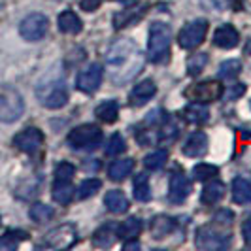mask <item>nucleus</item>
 <instances>
[{
  "instance_id": "1",
  "label": "nucleus",
  "mask_w": 251,
  "mask_h": 251,
  "mask_svg": "<svg viewBox=\"0 0 251 251\" xmlns=\"http://www.w3.org/2000/svg\"><path fill=\"white\" fill-rule=\"evenodd\" d=\"M144 53L136 42L121 38L115 40L106 53V68L108 75L115 85H125L134 79L144 68Z\"/></svg>"
},
{
  "instance_id": "2",
  "label": "nucleus",
  "mask_w": 251,
  "mask_h": 251,
  "mask_svg": "<svg viewBox=\"0 0 251 251\" xmlns=\"http://www.w3.org/2000/svg\"><path fill=\"white\" fill-rule=\"evenodd\" d=\"M36 97L42 106L50 108V110H59L68 102V89L64 81L63 74L57 70H53L46 75L42 81H38Z\"/></svg>"
},
{
  "instance_id": "3",
  "label": "nucleus",
  "mask_w": 251,
  "mask_h": 251,
  "mask_svg": "<svg viewBox=\"0 0 251 251\" xmlns=\"http://www.w3.org/2000/svg\"><path fill=\"white\" fill-rule=\"evenodd\" d=\"M172 44V32L166 23H151L148 40V59L151 63L161 64L168 61Z\"/></svg>"
},
{
  "instance_id": "4",
  "label": "nucleus",
  "mask_w": 251,
  "mask_h": 251,
  "mask_svg": "<svg viewBox=\"0 0 251 251\" xmlns=\"http://www.w3.org/2000/svg\"><path fill=\"white\" fill-rule=\"evenodd\" d=\"M25 112L21 93L12 85H0V123H13Z\"/></svg>"
},
{
  "instance_id": "5",
  "label": "nucleus",
  "mask_w": 251,
  "mask_h": 251,
  "mask_svg": "<svg viewBox=\"0 0 251 251\" xmlns=\"http://www.w3.org/2000/svg\"><path fill=\"white\" fill-rule=\"evenodd\" d=\"M68 146L75 151H93L100 146L102 142V130L97 125H79L70 130L68 134Z\"/></svg>"
},
{
  "instance_id": "6",
  "label": "nucleus",
  "mask_w": 251,
  "mask_h": 251,
  "mask_svg": "<svg viewBox=\"0 0 251 251\" xmlns=\"http://www.w3.org/2000/svg\"><path fill=\"white\" fill-rule=\"evenodd\" d=\"M208 21L206 19H195L183 26L177 34V44L183 50H197L199 46H202V42L206 40L208 34Z\"/></svg>"
},
{
  "instance_id": "7",
  "label": "nucleus",
  "mask_w": 251,
  "mask_h": 251,
  "mask_svg": "<svg viewBox=\"0 0 251 251\" xmlns=\"http://www.w3.org/2000/svg\"><path fill=\"white\" fill-rule=\"evenodd\" d=\"M75 240H77L75 226L66 223V225H59L57 228H51L50 232L44 236L42 248H48V250H68V248L74 246Z\"/></svg>"
},
{
  "instance_id": "8",
  "label": "nucleus",
  "mask_w": 251,
  "mask_h": 251,
  "mask_svg": "<svg viewBox=\"0 0 251 251\" xmlns=\"http://www.w3.org/2000/svg\"><path fill=\"white\" fill-rule=\"evenodd\" d=\"M48 26H50V21L44 13H28L19 25V34L25 38L26 42H40L48 34Z\"/></svg>"
},
{
  "instance_id": "9",
  "label": "nucleus",
  "mask_w": 251,
  "mask_h": 251,
  "mask_svg": "<svg viewBox=\"0 0 251 251\" xmlns=\"http://www.w3.org/2000/svg\"><path fill=\"white\" fill-rule=\"evenodd\" d=\"M185 97L193 102H215L223 97V85L215 79H208V81H201L195 83L193 87L185 89Z\"/></svg>"
},
{
  "instance_id": "10",
  "label": "nucleus",
  "mask_w": 251,
  "mask_h": 251,
  "mask_svg": "<svg viewBox=\"0 0 251 251\" xmlns=\"http://www.w3.org/2000/svg\"><path fill=\"white\" fill-rule=\"evenodd\" d=\"M197 246L201 250H225L228 246V236L225 228L215 225H204L197 230Z\"/></svg>"
},
{
  "instance_id": "11",
  "label": "nucleus",
  "mask_w": 251,
  "mask_h": 251,
  "mask_svg": "<svg viewBox=\"0 0 251 251\" xmlns=\"http://www.w3.org/2000/svg\"><path fill=\"white\" fill-rule=\"evenodd\" d=\"M102 74H104V68L100 66V63H91L87 68H83L77 74L75 85L81 93H95L97 89L100 87Z\"/></svg>"
},
{
  "instance_id": "12",
  "label": "nucleus",
  "mask_w": 251,
  "mask_h": 251,
  "mask_svg": "<svg viewBox=\"0 0 251 251\" xmlns=\"http://www.w3.org/2000/svg\"><path fill=\"white\" fill-rule=\"evenodd\" d=\"M42 144H44V134H42L40 128H34V126H28L25 130H21L13 138V146L19 151L26 153V155L36 153L42 148Z\"/></svg>"
},
{
  "instance_id": "13",
  "label": "nucleus",
  "mask_w": 251,
  "mask_h": 251,
  "mask_svg": "<svg viewBox=\"0 0 251 251\" xmlns=\"http://www.w3.org/2000/svg\"><path fill=\"white\" fill-rule=\"evenodd\" d=\"M189 195H191V181L189 177L179 170L174 172L170 177V189H168V201L172 204H181L185 202Z\"/></svg>"
},
{
  "instance_id": "14",
  "label": "nucleus",
  "mask_w": 251,
  "mask_h": 251,
  "mask_svg": "<svg viewBox=\"0 0 251 251\" xmlns=\"http://www.w3.org/2000/svg\"><path fill=\"white\" fill-rule=\"evenodd\" d=\"M155 93H157L155 81L153 79H144V81H140L132 87L130 95H128V102H130V106L138 108V106H144L146 102H150L155 97Z\"/></svg>"
},
{
  "instance_id": "15",
  "label": "nucleus",
  "mask_w": 251,
  "mask_h": 251,
  "mask_svg": "<svg viewBox=\"0 0 251 251\" xmlns=\"http://www.w3.org/2000/svg\"><path fill=\"white\" fill-rule=\"evenodd\" d=\"M240 42L238 30L232 25H221L214 34V44L221 50H232Z\"/></svg>"
},
{
  "instance_id": "16",
  "label": "nucleus",
  "mask_w": 251,
  "mask_h": 251,
  "mask_svg": "<svg viewBox=\"0 0 251 251\" xmlns=\"http://www.w3.org/2000/svg\"><path fill=\"white\" fill-rule=\"evenodd\" d=\"M181 117L187 121V123H193V125H202L210 119V110L204 102H191L187 104L183 110H181Z\"/></svg>"
},
{
  "instance_id": "17",
  "label": "nucleus",
  "mask_w": 251,
  "mask_h": 251,
  "mask_svg": "<svg viewBox=\"0 0 251 251\" xmlns=\"http://www.w3.org/2000/svg\"><path fill=\"white\" fill-rule=\"evenodd\" d=\"M104 206H106V210H108L110 214H115V215L125 214L126 210H128V199L125 197L123 191L112 189V191H108L106 197H104Z\"/></svg>"
},
{
  "instance_id": "18",
  "label": "nucleus",
  "mask_w": 251,
  "mask_h": 251,
  "mask_svg": "<svg viewBox=\"0 0 251 251\" xmlns=\"http://www.w3.org/2000/svg\"><path fill=\"white\" fill-rule=\"evenodd\" d=\"M208 151V136L197 130L193 132L187 140H185V146H183V153L187 157H202L204 153Z\"/></svg>"
},
{
  "instance_id": "19",
  "label": "nucleus",
  "mask_w": 251,
  "mask_h": 251,
  "mask_svg": "<svg viewBox=\"0 0 251 251\" xmlns=\"http://www.w3.org/2000/svg\"><path fill=\"white\" fill-rule=\"evenodd\" d=\"M115 238H117V225H115V223H106V225H102L100 228L95 230V234H93V244H95L97 248L108 250V248L113 246Z\"/></svg>"
},
{
  "instance_id": "20",
  "label": "nucleus",
  "mask_w": 251,
  "mask_h": 251,
  "mask_svg": "<svg viewBox=\"0 0 251 251\" xmlns=\"http://www.w3.org/2000/svg\"><path fill=\"white\" fill-rule=\"evenodd\" d=\"M174 228H176V221L172 217H168V215H155L151 219L150 230H151V236L155 240H161L164 236H168Z\"/></svg>"
},
{
  "instance_id": "21",
  "label": "nucleus",
  "mask_w": 251,
  "mask_h": 251,
  "mask_svg": "<svg viewBox=\"0 0 251 251\" xmlns=\"http://www.w3.org/2000/svg\"><path fill=\"white\" fill-rule=\"evenodd\" d=\"M142 228H144V225L138 217H128L121 225H117V238L126 240V242L136 240L142 232Z\"/></svg>"
},
{
  "instance_id": "22",
  "label": "nucleus",
  "mask_w": 251,
  "mask_h": 251,
  "mask_svg": "<svg viewBox=\"0 0 251 251\" xmlns=\"http://www.w3.org/2000/svg\"><path fill=\"white\" fill-rule=\"evenodd\" d=\"M132 168H134V161L132 159H117V161H113L110 164L108 177L112 181H123V179H126V176H130Z\"/></svg>"
},
{
  "instance_id": "23",
  "label": "nucleus",
  "mask_w": 251,
  "mask_h": 251,
  "mask_svg": "<svg viewBox=\"0 0 251 251\" xmlns=\"http://www.w3.org/2000/svg\"><path fill=\"white\" fill-rule=\"evenodd\" d=\"M95 115L100 119L102 123H115L119 117V104L117 100H104L95 108Z\"/></svg>"
},
{
  "instance_id": "24",
  "label": "nucleus",
  "mask_w": 251,
  "mask_h": 251,
  "mask_svg": "<svg viewBox=\"0 0 251 251\" xmlns=\"http://www.w3.org/2000/svg\"><path fill=\"white\" fill-rule=\"evenodd\" d=\"M57 25H59L61 32H64V34H77V32H81V19L77 17V13L70 12V10L59 15Z\"/></svg>"
},
{
  "instance_id": "25",
  "label": "nucleus",
  "mask_w": 251,
  "mask_h": 251,
  "mask_svg": "<svg viewBox=\"0 0 251 251\" xmlns=\"http://www.w3.org/2000/svg\"><path fill=\"white\" fill-rule=\"evenodd\" d=\"M225 197V185L223 181H210L201 195V201L208 206H214Z\"/></svg>"
},
{
  "instance_id": "26",
  "label": "nucleus",
  "mask_w": 251,
  "mask_h": 251,
  "mask_svg": "<svg viewBox=\"0 0 251 251\" xmlns=\"http://www.w3.org/2000/svg\"><path fill=\"white\" fill-rule=\"evenodd\" d=\"M232 201L236 204H250L251 202V183L246 177H236L232 181Z\"/></svg>"
},
{
  "instance_id": "27",
  "label": "nucleus",
  "mask_w": 251,
  "mask_h": 251,
  "mask_svg": "<svg viewBox=\"0 0 251 251\" xmlns=\"http://www.w3.org/2000/svg\"><path fill=\"white\" fill-rule=\"evenodd\" d=\"M132 193H134V199L138 202H150L151 201V185H150V177L146 174H136L134 181H132Z\"/></svg>"
},
{
  "instance_id": "28",
  "label": "nucleus",
  "mask_w": 251,
  "mask_h": 251,
  "mask_svg": "<svg viewBox=\"0 0 251 251\" xmlns=\"http://www.w3.org/2000/svg\"><path fill=\"white\" fill-rule=\"evenodd\" d=\"M53 201L57 204H68L74 197V187L72 181H53Z\"/></svg>"
},
{
  "instance_id": "29",
  "label": "nucleus",
  "mask_w": 251,
  "mask_h": 251,
  "mask_svg": "<svg viewBox=\"0 0 251 251\" xmlns=\"http://www.w3.org/2000/svg\"><path fill=\"white\" fill-rule=\"evenodd\" d=\"M132 6H128V10H123L119 12L115 17H113V28H125L128 25H134L138 23L144 15V10H130Z\"/></svg>"
},
{
  "instance_id": "30",
  "label": "nucleus",
  "mask_w": 251,
  "mask_h": 251,
  "mask_svg": "<svg viewBox=\"0 0 251 251\" xmlns=\"http://www.w3.org/2000/svg\"><path fill=\"white\" fill-rule=\"evenodd\" d=\"M26 238H28V234H26L25 230H8V232L0 238V250H4V251L17 250V246Z\"/></svg>"
},
{
  "instance_id": "31",
  "label": "nucleus",
  "mask_w": 251,
  "mask_h": 251,
  "mask_svg": "<svg viewBox=\"0 0 251 251\" xmlns=\"http://www.w3.org/2000/svg\"><path fill=\"white\" fill-rule=\"evenodd\" d=\"M28 215H30V219L36 221V223H48V221H51V219L55 217V210H53L51 206H48V204L36 202V204L30 206Z\"/></svg>"
},
{
  "instance_id": "32",
  "label": "nucleus",
  "mask_w": 251,
  "mask_h": 251,
  "mask_svg": "<svg viewBox=\"0 0 251 251\" xmlns=\"http://www.w3.org/2000/svg\"><path fill=\"white\" fill-rule=\"evenodd\" d=\"M102 187V181L100 179H97V177H89L85 179L79 187H77V199L79 201H87L91 197H95Z\"/></svg>"
},
{
  "instance_id": "33",
  "label": "nucleus",
  "mask_w": 251,
  "mask_h": 251,
  "mask_svg": "<svg viewBox=\"0 0 251 251\" xmlns=\"http://www.w3.org/2000/svg\"><path fill=\"white\" fill-rule=\"evenodd\" d=\"M168 161V151L166 150H157L150 153V155H146V159H144V166L148 168V170H161L164 164Z\"/></svg>"
},
{
  "instance_id": "34",
  "label": "nucleus",
  "mask_w": 251,
  "mask_h": 251,
  "mask_svg": "<svg viewBox=\"0 0 251 251\" xmlns=\"http://www.w3.org/2000/svg\"><path fill=\"white\" fill-rule=\"evenodd\" d=\"M242 72V63H240L238 59H228L225 63H221L219 66V77L221 79H236L238 74Z\"/></svg>"
},
{
  "instance_id": "35",
  "label": "nucleus",
  "mask_w": 251,
  "mask_h": 251,
  "mask_svg": "<svg viewBox=\"0 0 251 251\" xmlns=\"http://www.w3.org/2000/svg\"><path fill=\"white\" fill-rule=\"evenodd\" d=\"M208 64V53H197V55H191V59L187 61V74L191 77H197L202 74V70L206 68Z\"/></svg>"
},
{
  "instance_id": "36",
  "label": "nucleus",
  "mask_w": 251,
  "mask_h": 251,
  "mask_svg": "<svg viewBox=\"0 0 251 251\" xmlns=\"http://www.w3.org/2000/svg\"><path fill=\"white\" fill-rule=\"evenodd\" d=\"M217 174H219V168L208 163H201L193 168V177H195L197 181H210V179H214Z\"/></svg>"
},
{
  "instance_id": "37",
  "label": "nucleus",
  "mask_w": 251,
  "mask_h": 251,
  "mask_svg": "<svg viewBox=\"0 0 251 251\" xmlns=\"http://www.w3.org/2000/svg\"><path fill=\"white\" fill-rule=\"evenodd\" d=\"M125 150H126L125 138L119 132H113L112 136H110V140H108V146H106V155L117 157V155H121Z\"/></svg>"
},
{
  "instance_id": "38",
  "label": "nucleus",
  "mask_w": 251,
  "mask_h": 251,
  "mask_svg": "<svg viewBox=\"0 0 251 251\" xmlns=\"http://www.w3.org/2000/svg\"><path fill=\"white\" fill-rule=\"evenodd\" d=\"M75 168L70 163H59L55 168V181H72Z\"/></svg>"
},
{
  "instance_id": "39",
  "label": "nucleus",
  "mask_w": 251,
  "mask_h": 251,
  "mask_svg": "<svg viewBox=\"0 0 251 251\" xmlns=\"http://www.w3.org/2000/svg\"><path fill=\"white\" fill-rule=\"evenodd\" d=\"M212 221H214L212 225L219 226V228H230V225H232V214L228 210H221V212H217L214 215Z\"/></svg>"
},
{
  "instance_id": "40",
  "label": "nucleus",
  "mask_w": 251,
  "mask_h": 251,
  "mask_svg": "<svg viewBox=\"0 0 251 251\" xmlns=\"http://www.w3.org/2000/svg\"><path fill=\"white\" fill-rule=\"evenodd\" d=\"M244 93H246V85H244V83H234V85L230 87V91L226 93V99H228V100H234V99H240Z\"/></svg>"
},
{
  "instance_id": "41",
  "label": "nucleus",
  "mask_w": 251,
  "mask_h": 251,
  "mask_svg": "<svg viewBox=\"0 0 251 251\" xmlns=\"http://www.w3.org/2000/svg\"><path fill=\"white\" fill-rule=\"evenodd\" d=\"M100 4H102V0H79V6H81L85 12H95Z\"/></svg>"
},
{
  "instance_id": "42",
  "label": "nucleus",
  "mask_w": 251,
  "mask_h": 251,
  "mask_svg": "<svg viewBox=\"0 0 251 251\" xmlns=\"http://www.w3.org/2000/svg\"><path fill=\"white\" fill-rule=\"evenodd\" d=\"M242 236L248 244H251V217H246V221L242 223Z\"/></svg>"
},
{
  "instance_id": "43",
  "label": "nucleus",
  "mask_w": 251,
  "mask_h": 251,
  "mask_svg": "<svg viewBox=\"0 0 251 251\" xmlns=\"http://www.w3.org/2000/svg\"><path fill=\"white\" fill-rule=\"evenodd\" d=\"M244 2H246V0H226V4H228L232 10H236V12H240V10L244 8Z\"/></svg>"
},
{
  "instance_id": "44",
  "label": "nucleus",
  "mask_w": 251,
  "mask_h": 251,
  "mask_svg": "<svg viewBox=\"0 0 251 251\" xmlns=\"http://www.w3.org/2000/svg\"><path fill=\"white\" fill-rule=\"evenodd\" d=\"M117 2H121L123 6H134V4H138L140 0H117Z\"/></svg>"
}]
</instances>
